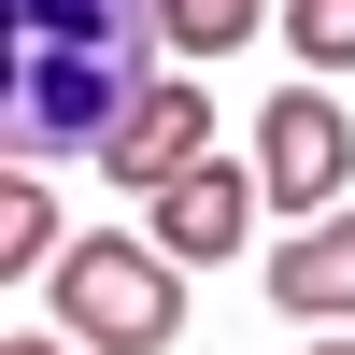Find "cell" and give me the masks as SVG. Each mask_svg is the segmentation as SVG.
<instances>
[{"instance_id": "7", "label": "cell", "mask_w": 355, "mask_h": 355, "mask_svg": "<svg viewBox=\"0 0 355 355\" xmlns=\"http://www.w3.org/2000/svg\"><path fill=\"white\" fill-rule=\"evenodd\" d=\"M256 15H270V0H157L171 57H242V43H256Z\"/></svg>"}, {"instance_id": "4", "label": "cell", "mask_w": 355, "mask_h": 355, "mask_svg": "<svg viewBox=\"0 0 355 355\" xmlns=\"http://www.w3.org/2000/svg\"><path fill=\"white\" fill-rule=\"evenodd\" d=\"M142 214H157V242L185 256V270H214V256H242V242H256V214H270V171H256V157H199V171H171Z\"/></svg>"}, {"instance_id": "8", "label": "cell", "mask_w": 355, "mask_h": 355, "mask_svg": "<svg viewBox=\"0 0 355 355\" xmlns=\"http://www.w3.org/2000/svg\"><path fill=\"white\" fill-rule=\"evenodd\" d=\"M28 256H71V242H57V185H28V157H15V199H0V270L28 284Z\"/></svg>"}, {"instance_id": "10", "label": "cell", "mask_w": 355, "mask_h": 355, "mask_svg": "<svg viewBox=\"0 0 355 355\" xmlns=\"http://www.w3.org/2000/svg\"><path fill=\"white\" fill-rule=\"evenodd\" d=\"M0 355H85V341H71V327H57V341H0Z\"/></svg>"}, {"instance_id": "6", "label": "cell", "mask_w": 355, "mask_h": 355, "mask_svg": "<svg viewBox=\"0 0 355 355\" xmlns=\"http://www.w3.org/2000/svg\"><path fill=\"white\" fill-rule=\"evenodd\" d=\"M270 313H299V327H355V199L270 242Z\"/></svg>"}, {"instance_id": "11", "label": "cell", "mask_w": 355, "mask_h": 355, "mask_svg": "<svg viewBox=\"0 0 355 355\" xmlns=\"http://www.w3.org/2000/svg\"><path fill=\"white\" fill-rule=\"evenodd\" d=\"M313 355H355V341H341V327H327V341H313Z\"/></svg>"}, {"instance_id": "9", "label": "cell", "mask_w": 355, "mask_h": 355, "mask_svg": "<svg viewBox=\"0 0 355 355\" xmlns=\"http://www.w3.org/2000/svg\"><path fill=\"white\" fill-rule=\"evenodd\" d=\"M284 43L299 71H355V0H284Z\"/></svg>"}, {"instance_id": "3", "label": "cell", "mask_w": 355, "mask_h": 355, "mask_svg": "<svg viewBox=\"0 0 355 355\" xmlns=\"http://www.w3.org/2000/svg\"><path fill=\"white\" fill-rule=\"evenodd\" d=\"M256 171H270V214H284V227L341 214V185H355V128H341L327 85H284V100L256 114Z\"/></svg>"}, {"instance_id": "2", "label": "cell", "mask_w": 355, "mask_h": 355, "mask_svg": "<svg viewBox=\"0 0 355 355\" xmlns=\"http://www.w3.org/2000/svg\"><path fill=\"white\" fill-rule=\"evenodd\" d=\"M57 327L85 355H171L185 341V256L171 242H128V227H100V242L57 256Z\"/></svg>"}, {"instance_id": "5", "label": "cell", "mask_w": 355, "mask_h": 355, "mask_svg": "<svg viewBox=\"0 0 355 355\" xmlns=\"http://www.w3.org/2000/svg\"><path fill=\"white\" fill-rule=\"evenodd\" d=\"M199 157H214V85H199V71H157V85L100 128V171H114V185H142V199H157L171 171H199Z\"/></svg>"}, {"instance_id": "1", "label": "cell", "mask_w": 355, "mask_h": 355, "mask_svg": "<svg viewBox=\"0 0 355 355\" xmlns=\"http://www.w3.org/2000/svg\"><path fill=\"white\" fill-rule=\"evenodd\" d=\"M142 43H171L157 0H0V85L15 157H71L142 100Z\"/></svg>"}]
</instances>
